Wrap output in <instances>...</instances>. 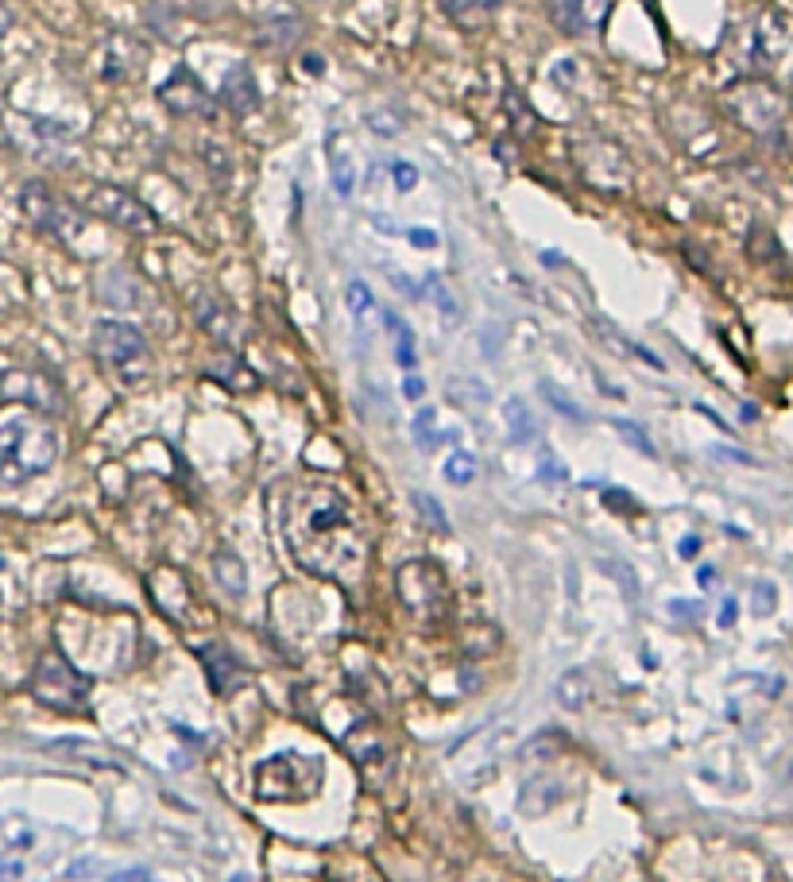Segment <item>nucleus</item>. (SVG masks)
I'll use <instances>...</instances> for the list:
<instances>
[{
  "mask_svg": "<svg viewBox=\"0 0 793 882\" xmlns=\"http://www.w3.org/2000/svg\"><path fill=\"white\" fill-rule=\"evenodd\" d=\"M554 700L562 708H569V712H577V708H584L592 700V678L584 670H565L562 678L554 681Z\"/></svg>",
  "mask_w": 793,
  "mask_h": 882,
  "instance_id": "16",
  "label": "nucleus"
},
{
  "mask_svg": "<svg viewBox=\"0 0 793 882\" xmlns=\"http://www.w3.org/2000/svg\"><path fill=\"white\" fill-rule=\"evenodd\" d=\"M8 28H12V12H8L5 0H0V35H8Z\"/></svg>",
  "mask_w": 793,
  "mask_h": 882,
  "instance_id": "40",
  "label": "nucleus"
},
{
  "mask_svg": "<svg viewBox=\"0 0 793 882\" xmlns=\"http://www.w3.org/2000/svg\"><path fill=\"white\" fill-rule=\"evenodd\" d=\"M306 62H310V70H314V74H321V58L318 55H310ZM306 62H302V67H306Z\"/></svg>",
  "mask_w": 793,
  "mask_h": 882,
  "instance_id": "43",
  "label": "nucleus"
},
{
  "mask_svg": "<svg viewBox=\"0 0 793 882\" xmlns=\"http://www.w3.org/2000/svg\"><path fill=\"white\" fill-rule=\"evenodd\" d=\"M213 577H217V585L225 589L229 596H244V592H248V569H244V562L232 550H217L213 554Z\"/></svg>",
  "mask_w": 793,
  "mask_h": 882,
  "instance_id": "17",
  "label": "nucleus"
},
{
  "mask_svg": "<svg viewBox=\"0 0 793 882\" xmlns=\"http://www.w3.org/2000/svg\"><path fill=\"white\" fill-rule=\"evenodd\" d=\"M557 797H562V786H557L554 778H530V782L523 786V794H518V809L538 816L545 806H554Z\"/></svg>",
  "mask_w": 793,
  "mask_h": 882,
  "instance_id": "19",
  "label": "nucleus"
},
{
  "mask_svg": "<svg viewBox=\"0 0 793 882\" xmlns=\"http://www.w3.org/2000/svg\"><path fill=\"white\" fill-rule=\"evenodd\" d=\"M321 786V762L279 751L275 759L256 767V794L264 801H302Z\"/></svg>",
  "mask_w": 793,
  "mask_h": 882,
  "instance_id": "6",
  "label": "nucleus"
},
{
  "mask_svg": "<svg viewBox=\"0 0 793 882\" xmlns=\"http://www.w3.org/2000/svg\"><path fill=\"white\" fill-rule=\"evenodd\" d=\"M368 128L375 136H399L402 132V116L392 112V109H387V112H368Z\"/></svg>",
  "mask_w": 793,
  "mask_h": 882,
  "instance_id": "31",
  "label": "nucleus"
},
{
  "mask_svg": "<svg viewBox=\"0 0 793 882\" xmlns=\"http://www.w3.org/2000/svg\"><path fill=\"white\" fill-rule=\"evenodd\" d=\"M82 210L89 217H101L116 229L132 232V237H151V232H159V217H155L151 205H144L136 194H128L124 186H113V183L89 186L86 198H82Z\"/></svg>",
  "mask_w": 793,
  "mask_h": 882,
  "instance_id": "7",
  "label": "nucleus"
},
{
  "mask_svg": "<svg viewBox=\"0 0 793 882\" xmlns=\"http://www.w3.org/2000/svg\"><path fill=\"white\" fill-rule=\"evenodd\" d=\"M333 194L337 198L353 194V163H348V155H333Z\"/></svg>",
  "mask_w": 793,
  "mask_h": 882,
  "instance_id": "29",
  "label": "nucleus"
},
{
  "mask_svg": "<svg viewBox=\"0 0 793 882\" xmlns=\"http://www.w3.org/2000/svg\"><path fill=\"white\" fill-rule=\"evenodd\" d=\"M0 399L5 403H20L39 414H59L62 410V392L47 372L35 368H8L0 375Z\"/></svg>",
  "mask_w": 793,
  "mask_h": 882,
  "instance_id": "9",
  "label": "nucleus"
},
{
  "mask_svg": "<svg viewBox=\"0 0 793 882\" xmlns=\"http://www.w3.org/2000/svg\"><path fill=\"white\" fill-rule=\"evenodd\" d=\"M198 658H202V666H205V678H210V689L217 697H229L232 689H240V685H244L240 658L232 654L225 643H205L202 651H198Z\"/></svg>",
  "mask_w": 793,
  "mask_h": 882,
  "instance_id": "14",
  "label": "nucleus"
},
{
  "mask_svg": "<svg viewBox=\"0 0 793 882\" xmlns=\"http://www.w3.org/2000/svg\"><path fill=\"white\" fill-rule=\"evenodd\" d=\"M732 624H735V600L727 596L724 608H720V627H732Z\"/></svg>",
  "mask_w": 793,
  "mask_h": 882,
  "instance_id": "38",
  "label": "nucleus"
},
{
  "mask_svg": "<svg viewBox=\"0 0 793 882\" xmlns=\"http://www.w3.org/2000/svg\"><path fill=\"white\" fill-rule=\"evenodd\" d=\"M612 8H616V0H545V12H550L554 28L573 39L604 32Z\"/></svg>",
  "mask_w": 793,
  "mask_h": 882,
  "instance_id": "11",
  "label": "nucleus"
},
{
  "mask_svg": "<svg viewBox=\"0 0 793 882\" xmlns=\"http://www.w3.org/2000/svg\"><path fill=\"white\" fill-rule=\"evenodd\" d=\"M383 321H387V329L395 333V360L402 368H414V333H410V326L395 314V310H383Z\"/></svg>",
  "mask_w": 793,
  "mask_h": 882,
  "instance_id": "21",
  "label": "nucleus"
},
{
  "mask_svg": "<svg viewBox=\"0 0 793 882\" xmlns=\"http://www.w3.org/2000/svg\"><path fill=\"white\" fill-rule=\"evenodd\" d=\"M59 461V434L35 414L0 418V484H23L50 472Z\"/></svg>",
  "mask_w": 793,
  "mask_h": 882,
  "instance_id": "2",
  "label": "nucleus"
},
{
  "mask_svg": "<svg viewBox=\"0 0 793 882\" xmlns=\"http://www.w3.org/2000/svg\"><path fill=\"white\" fill-rule=\"evenodd\" d=\"M392 175H395V190H402V194L419 186V171H414L410 163H395V171H392Z\"/></svg>",
  "mask_w": 793,
  "mask_h": 882,
  "instance_id": "32",
  "label": "nucleus"
},
{
  "mask_svg": "<svg viewBox=\"0 0 793 882\" xmlns=\"http://www.w3.org/2000/svg\"><path fill=\"white\" fill-rule=\"evenodd\" d=\"M190 310H194V318H198V326L210 333L217 345H225V348L237 345V337H240V318H237V310H232L217 291H210V287L198 291V294L190 298Z\"/></svg>",
  "mask_w": 793,
  "mask_h": 882,
  "instance_id": "12",
  "label": "nucleus"
},
{
  "mask_svg": "<svg viewBox=\"0 0 793 882\" xmlns=\"http://www.w3.org/2000/svg\"><path fill=\"white\" fill-rule=\"evenodd\" d=\"M503 422H507V434H511V441H535L538 437V422H535V414H530V407L523 403L518 395H511L503 403Z\"/></svg>",
  "mask_w": 793,
  "mask_h": 882,
  "instance_id": "18",
  "label": "nucleus"
},
{
  "mask_svg": "<svg viewBox=\"0 0 793 882\" xmlns=\"http://www.w3.org/2000/svg\"><path fill=\"white\" fill-rule=\"evenodd\" d=\"M395 589H399L402 608H407L414 619H422V624H430V619H441V616H446V608H449L446 573H441L434 562H426V557L399 565Z\"/></svg>",
  "mask_w": 793,
  "mask_h": 882,
  "instance_id": "8",
  "label": "nucleus"
},
{
  "mask_svg": "<svg viewBox=\"0 0 793 882\" xmlns=\"http://www.w3.org/2000/svg\"><path fill=\"white\" fill-rule=\"evenodd\" d=\"M774 608H778L774 580H755V589H751V612L759 619H766V616H774Z\"/></svg>",
  "mask_w": 793,
  "mask_h": 882,
  "instance_id": "28",
  "label": "nucleus"
},
{
  "mask_svg": "<svg viewBox=\"0 0 793 882\" xmlns=\"http://www.w3.org/2000/svg\"><path fill=\"white\" fill-rule=\"evenodd\" d=\"M283 535H287L298 562L321 577L353 573L364 557V535L356 518L341 500V491L329 488H306L291 496L287 515H283Z\"/></svg>",
  "mask_w": 793,
  "mask_h": 882,
  "instance_id": "1",
  "label": "nucleus"
},
{
  "mask_svg": "<svg viewBox=\"0 0 793 882\" xmlns=\"http://www.w3.org/2000/svg\"><path fill=\"white\" fill-rule=\"evenodd\" d=\"M670 616H681V619H700V604L697 600H670Z\"/></svg>",
  "mask_w": 793,
  "mask_h": 882,
  "instance_id": "35",
  "label": "nucleus"
},
{
  "mask_svg": "<svg viewBox=\"0 0 793 882\" xmlns=\"http://www.w3.org/2000/svg\"><path fill=\"white\" fill-rule=\"evenodd\" d=\"M426 298H430V302L441 310V318H446L449 326L457 321L461 306H457V298H453V291L446 287V283H441V275H426Z\"/></svg>",
  "mask_w": 793,
  "mask_h": 882,
  "instance_id": "23",
  "label": "nucleus"
},
{
  "mask_svg": "<svg viewBox=\"0 0 793 882\" xmlns=\"http://www.w3.org/2000/svg\"><path fill=\"white\" fill-rule=\"evenodd\" d=\"M345 298H348V310H353V318H356V321H364V314H368V310H372V291H368V287H364V283L356 279V283H348Z\"/></svg>",
  "mask_w": 793,
  "mask_h": 882,
  "instance_id": "30",
  "label": "nucleus"
},
{
  "mask_svg": "<svg viewBox=\"0 0 793 882\" xmlns=\"http://www.w3.org/2000/svg\"><path fill=\"white\" fill-rule=\"evenodd\" d=\"M410 240L419 244V248H434V244H437V237H434V232H426V229H410Z\"/></svg>",
  "mask_w": 793,
  "mask_h": 882,
  "instance_id": "37",
  "label": "nucleus"
},
{
  "mask_svg": "<svg viewBox=\"0 0 793 882\" xmlns=\"http://www.w3.org/2000/svg\"><path fill=\"white\" fill-rule=\"evenodd\" d=\"M538 476L545 480V484H550V480H557V484H562V480H569V469H565V464L557 461V457H545V461H542V469H538Z\"/></svg>",
  "mask_w": 793,
  "mask_h": 882,
  "instance_id": "33",
  "label": "nucleus"
},
{
  "mask_svg": "<svg viewBox=\"0 0 793 882\" xmlns=\"http://www.w3.org/2000/svg\"><path fill=\"white\" fill-rule=\"evenodd\" d=\"M32 697L39 705L62 712V716H86L89 712V678L70 666L67 654L43 651L32 670Z\"/></svg>",
  "mask_w": 793,
  "mask_h": 882,
  "instance_id": "4",
  "label": "nucleus"
},
{
  "mask_svg": "<svg viewBox=\"0 0 793 882\" xmlns=\"http://www.w3.org/2000/svg\"><path fill=\"white\" fill-rule=\"evenodd\" d=\"M542 395H545V403H550L557 414H565L569 422H589V414H584L581 407H573V399H569L562 387H554L550 380H542Z\"/></svg>",
  "mask_w": 793,
  "mask_h": 882,
  "instance_id": "27",
  "label": "nucleus"
},
{
  "mask_svg": "<svg viewBox=\"0 0 793 882\" xmlns=\"http://www.w3.org/2000/svg\"><path fill=\"white\" fill-rule=\"evenodd\" d=\"M697 546H700V542H697L693 535H689V538L681 542V554H685V557H693V554H697Z\"/></svg>",
  "mask_w": 793,
  "mask_h": 882,
  "instance_id": "41",
  "label": "nucleus"
},
{
  "mask_svg": "<svg viewBox=\"0 0 793 882\" xmlns=\"http://www.w3.org/2000/svg\"><path fill=\"white\" fill-rule=\"evenodd\" d=\"M441 472H446L449 484L464 488V484H473V480H476V457H473L469 449H457V453H453V457L446 461V469H441Z\"/></svg>",
  "mask_w": 793,
  "mask_h": 882,
  "instance_id": "25",
  "label": "nucleus"
},
{
  "mask_svg": "<svg viewBox=\"0 0 793 882\" xmlns=\"http://www.w3.org/2000/svg\"><path fill=\"white\" fill-rule=\"evenodd\" d=\"M503 0H437V8L449 16V23H457L461 32H480L484 23L496 16V8Z\"/></svg>",
  "mask_w": 793,
  "mask_h": 882,
  "instance_id": "15",
  "label": "nucleus"
},
{
  "mask_svg": "<svg viewBox=\"0 0 793 882\" xmlns=\"http://www.w3.org/2000/svg\"><path fill=\"white\" fill-rule=\"evenodd\" d=\"M402 392H407V399H422V380H419V375H407Z\"/></svg>",
  "mask_w": 793,
  "mask_h": 882,
  "instance_id": "39",
  "label": "nucleus"
},
{
  "mask_svg": "<svg viewBox=\"0 0 793 882\" xmlns=\"http://www.w3.org/2000/svg\"><path fill=\"white\" fill-rule=\"evenodd\" d=\"M94 356L116 383L132 387L148 380L151 368V345L140 326L121 318H101L94 326Z\"/></svg>",
  "mask_w": 793,
  "mask_h": 882,
  "instance_id": "3",
  "label": "nucleus"
},
{
  "mask_svg": "<svg viewBox=\"0 0 793 882\" xmlns=\"http://www.w3.org/2000/svg\"><path fill=\"white\" fill-rule=\"evenodd\" d=\"M410 503H414V511H419V518H422V523L430 526V530H441V535L449 530V515H446V508H441L434 496H426V491H414Z\"/></svg>",
  "mask_w": 793,
  "mask_h": 882,
  "instance_id": "24",
  "label": "nucleus"
},
{
  "mask_svg": "<svg viewBox=\"0 0 793 882\" xmlns=\"http://www.w3.org/2000/svg\"><path fill=\"white\" fill-rule=\"evenodd\" d=\"M217 105L229 109L237 121H244V116H252L259 109V82H256L248 62H232V67L225 70L221 89H217Z\"/></svg>",
  "mask_w": 793,
  "mask_h": 882,
  "instance_id": "13",
  "label": "nucleus"
},
{
  "mask_svg": "<svg viewBox=\"0 0 793 882\" xmlns=\"http://www.w3.org/2000/svg\"><path fill=\"white\" fill-rule=\"evenodd\" d=\"M612 430L627 441L631 449H639V453H646V457H658V449H654V441H650V434L643 430V426H635V422H627V418H612Z\"/></svg>",
  "mask_w": 793,
  "mask_h": 882,
  "instance_id": "26",
  "label": "nucleus"
},
{
  "mask_svg": "<svg viewBox=\"0 0 793 882\" xmlns=\"http://www.w3.org/2000/svg\"><path fill=\"white\" fill-rule=\"evenodd\" d=\"M298 23L294 16H275V20H264L259 23V43H264L267 50H287L294 39H298Z\"/></svg>",
  "mask_w": 793,
  "mask_h": 882,
  "instance_id": "20",
  "label": "nucleus"
},
{
  "mask_svg": "<svg viewBox=\"0 0 793 882\" xmlns=\"http://www.w3.org/2000/svg\"><path fill=\"white\" fill-rule=\"evenodd\" d=\"M155 94H159V105L167 112H175V116H213V109H217L213 94L198 82V74H194L190 67H175L159 82Z\"/></svg>",
  "mask_w": 793,
  "mask_h": 882,
  "instance_id": "10",
  "label": "nucleus"
},
{
  "mask_svg": "<svg viewBox=\"0 0 793 882\" xmlns=\"http://www.w3.org/2000/svg\"><path fill=\"white\" fill-rule=\"evenodd\" d=\"M20 210L35 232H43L55 244H74L86 229V210H77L70 198H62V194H55L43 183H23Z\"/></svg>",
  "mask_w": 793,
  "mask_h": 882,
  "instance_id": "5",
  "label": "nucleus"
},
{
  "mask_svg": "<svg viewBox=\"0 0 793 882\" xmlns=\"http://www.w3.org/2000/svg\"><path fill=\"white\" fill-rule=\"evenodd\" d=\"M596 565H600L604 573L616 580V585H619V592L627 596L631 604L639 600V573H635V569H631L627 562H623V557H616V562H612V557H600V562H596Z\"/></svg>",
  "mask_w": 793,
  "mask_h": 882,
  "instance_id": "22",
  "label": "nucleus"
},
{
  "mask_svg": "<svg viewBox=\"0 0 793 882\" xmlns=\"http://www.w3.org/2000/svg\"><path fill=\"white\" fill-rule=\"evenodd\" d=\"M697 577H700V585H708V580H712V577H716V569H712V565H708V569H700V573H697Z\"/></svg>",
  "mask_w": 793,
  "mask_h": 882,
  "instance_id": "42",
  "label": "nucleus"
},
{
  "mask_svg": "<svg viewBox=\"0 0 793 882\" xmlns=\"http://www.w3.org/2000/svg\"><path fill=\"white\" fill-rule=\"evenodd\" d=\"M480 341H484V345H480V353H484V360H496L500 356V329H480Z\"/></svg>",
  "mask_w": 793,
  "mask_h": 882,
  "instance_id": "34",
  "label": "nucleus"
},
{
  "mask_svg": "<svg viewBox=\"0 0 793 882\" xmlns=\"http://www.w3.org/2000/svg\"><path fill=\"white\" fill-rule=\"evenodd\" d=\"M712 457H724V461H739V464H755L751 453H739V449H724V446H712Z\"/></svg>",
  "mask_w": 793,
  "mask_h": 882,
  "instance_id": "36",
  "label": "nucleus"
}]
</instances>
